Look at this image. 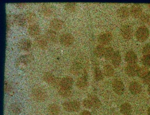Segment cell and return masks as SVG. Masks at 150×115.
I'll return each instance as SVG.
<instances>
[{
    "mask_svg": "<svg viewBox=\"0 0 150 115\" xmlns=\"http://www.w3.org/2000/svg\"><path fill=\"white\" fill-rule=\"evenodd\" d=\"M88 84V74L84 71L83 75L79 76L76 80L75 85L76 86L80 89H84L87 88Z\"/></svg>",
    "mask_w": 150,
    "mask_h": 115,
    "instance_id": "obj_6",
    "label": "cell"
},
{
    "mask_svg": "<svg viewBox=\"0 0 150 115\" xmlns=\"http://www.w3.org/2000/svg\"><path fill=\"white\" fill-rule=\"evenodd\" d=\"M147 90H148V93H149V95H150V86H148Z\"/></svg>",
    "mask_w": 150,
    "mask_h": 115,
    "instance_id": "obj_45",
    "label": "cell"
},
{
    "mask_svg": "<svg viewBox=\"0 0 150 115\" xmlns=\"http://www.w3.org/2000/svg\"><path fill=\"white\" fill-rule=\"evenodd\" d=\"M83 105L84 107L88 108V109L93 107L92 102L88 98H87V99L83 100Z\"/></svg>",
    "mask_w": 150,
    "mask_h": 115,
    "instance_id": "obj_41",
    "label": "cell"
},
{
    "mask_svg": "<svg viewBox=\"0 0 150 115\" xmlns=\"http://www.w3.org/2000/svg\"><path fill=\"white\" fill-rule=\"evenodd\" d=\"M104 75L106 77H112L115 75V70L114 67L110 65H106L103 67Z\"/></svg>",
    "mask_w": 150,
    "mask_h": 115,
    "instance_id": "obj_27",
    "label": "cell"
},
{
    "mask_svg": "<svg viewBox=\"0 0 150 115\" xmlns=\"http://www.w3.org/2000/svg\"><path fill=\"white\" fill-rule=\"evenodd\" d=\"M11 86L9 84H6L5 85V91L6 92H9L11 90Z\"/></svg>",
    "mask_w": 150,
    "mask_h": 115,
    "instance_id": "obj_43",
    "label": "cell"
},
{
    "mask_svg": "<svg viewBox=\"0 0 150 115\" xmlns=\"http://www.w3.org/2000/svg\"><path fill=\"white\" fill-rule=\"evenodd\" d=\"M32 42L27 38H23L20 40L18 43V47L21 50L28 51L32 47Z\"/></svg>",
    "mask_w": 150,
    "mask_h": 115,
    "instance_id": "obj_14",
    "label": "cell"
},
{
    "mask_svg": "<svg viewBox=\"0 0 150 115\" xmlns=\"http://www.w3.org/2000/svg\"><path fill=\"white\" fill-rule=\"evenodd\" d=\"M120 33L122 37L126 40H130L133 37V29L129 25H125L120 29Z\"/></svg>",
    "mask_w": 150,
    "mask_h": 115,
    "instance_id": "obj_10",
    "label": "cell"
},
{
    "mask_svg": "<svg viewBox=\"0 0 150 115\" xmlns=\"http://www.w3.org/2000/svg\"><path fill=\"white\" fill-rule=\"evenodd\" d=\"M80 115H92L91 112L89 111H84L82 113H81Z\"/></svg>",
    "mask_w": 150,
    "mask_h": 115,
    "instance_id": "obj_44",
    "label": "cell"
},
{
    "mask_svg": "<svg viewBox=\"0 0 150 115\" xmlns=\"http://www.w3.org/2000/svg\"><path fill=\"white\" fill-rule=\"evenodd\" d=\"M148 115H150V107L148 109Z\"/></svg>",
    "mask_w": 150,
    "mask_h": 115,
    "instance_id": "obj_46",
    "label": "cell"
},
{
    "mask_svg": "<svg viewBox=\"0 0 150 115\" xmlns=\"http://www.w3.org/2000/svg\"><path fill=\"white\" fill-rule=\"evenodd\" d=\"M140 20L143 23L146 25H150V14H144L142 15Z\"/></svg>",
    "mask_w": 150,
    "mask_h": 115,
    "instance_id": "obj_39",
    "label": "cell"
},
{
    "mask_svg": "<svg viewBox=\"0 0 150 115\" xmlns=\"http://www.w3.org/2000/svg\"><path fill=\"white\" fill-rule=\"evenodd\" d=\"M147 6H148V8H149V10H150V4H148V5H147Z\"/></svg>",
    "mask_w": 150,
    "mask_h": 115,
    "instance_id": "obj_47",
    "label": "cell"
},
{
    "mask_svg": "<svg viewBox=\"0 0 150 115\" xmlns=\"http://www.w3.org/2000/svg\"><path fill=\"white\" fill-rule=\"evenodd\" d=\"M62 106L66 111L74 112L79 110L80 104L79 102L77 101H69L63 103Z\"/></svg>",
    "mask_w": 150,
    "mask_h": 115,
    "instance_id": "obj_4",
    "label": "cell"
},
{
    "mask_svg": "<svg viewBox=\"0 0 150 115\" xmlns=\"http://www.w3.org/2000/svg\"><path fill=\"white\" fill-rule=\"evenodd\" d=\"M130 14V9L127 6H122L117 11V15L120 19H127Z\"/></svg>",
    "mask_w": 150,
    "mask_h": 115,
    "instance_id": "obj_21",
    "label": "cell"
},
{
    "mask_svg": "<svg viewBox=\"0 0 150 115\" xmlns=\"http://www.w3.org/2000/svg\"><path fill=\"white\" fill-rule=\"evenodd\" d=\"M120 112L124 115H130L132 112V107L128 102H125L120 107Z\"/></svg>",
    "mask_w": 150,
    "mask_h": 115,
    "instance_id": "obj_29",
    "label": "cell"
},
{
    "mask_svg": "<svg viewBox=\"0 0 150 115\" xmlns=\"http://www.w3.org/2000/svg\"><path fill=\"white\" fill-rule=\"evenodd\" d=\"M40 11L41 13L44 15L50 16L53 13V8L50 4L44 3L40 6Z\"/></svg>",
    "mask_w": 150,
    "mask_h": 115,
    "instance_id": "obj_19",
    "label": "cell"
},
{
    "mask_svg": "<svg viewBox=\"0 0 150 115\" xmlns=\"http://www.w3.org/2000/svg\"><path fill=\"white\" fill-rule=\"evenodd\" d=\"M35 42L40 49L45 50L48 46V41L45 35H39L35 38Z\"/></svg>",
    "mask_w": 150,
    "mask_h": 115,
    "instance_id": "obj_12",
    "label": "cell"
},
{
    "mask_svg": "<svg viewBox=\"0 0 150 115\" xmlns=\"http://www.w3.org/2000/svg\"><path fill=\"white\" fill-rule=\"evenodd\" d=\"M142 53L143 55H150V43L146 44L144 46Z\"/></svg>",
    "mask_w": 150,
    "mask_h": 115,
    "instance_id": "obj_40",
    "label": "cell"
},
{
    "mask_svg": "<svg viewBox=\"0 0 150 115\" xmlns=\"http://www.w3.org/2000/svg\"><path fill=\"white\" fill-rule=\"evenodd\" d=\"M59 94L63 97H68L70 96L71 94V89L59 87L58 90Z\"/></svg>",
    "mask_w": 150,
    "mask_h": 115,
    "instance_id": "obj_35",
    "label": "cell"
},
{
    "mask_svg": "<svg viewBox=\"0 0 150 115\" xmlns=\"http://www.w3.org/2000/svg\"><path fill=\"white\" fill-rule=\"evenodd\" d=\"M139 67L137 64H128L125 68V72L128 76L134 77L137 75Z\"/></svg>",
    "mask_w": 150,
    "mask_h": 115,
    "instance_id": "obj_5",
    "label": "cell"
},
{
    "mask_svg": "<svg viewBox=\"0 0 150 115\" xmlns=\"http://www.w3.org/2000/svg\"><path fill=\"white\" fill-rule=\"evenodd\" d=\"M48 111L50 115H59L60 112V109L57 105L52 104L48 108Z\"/></svg>",
    "mask_w": 150,
    "mask_h": 115,
    "instance_id": "obj_31",
    "label": "cell"
},
{
    "mask_svg": "<svg viewBox=\"0 0 150 115\" xmlns=\"http://www.w3.org/2000/svg\"><path fill=\"white\" fill-rule=\"evenodd\" d=\"M142 9L140 5L138 4L133 5L130 9V13L134 18H140L142 15Z\"/></svg>",
    "mask_w": 150,
    "mask_h": 115,
    "instance_id": "obj_15",
    "label": "cell"
},
{
    "mask_svg": "<svg viewBox=\"0 0 150 115\" xmlns=\"http://www.w3.org/2000/svg\"><path fill=\"white\" fill-rule=\"evenodd\" d=\"M125 60L128 64H136L137 61V55L133 51H129L126 54Z\"/></svg>",
    "mask_w": 150,
    "mask_h": 115,
    "instance_id": "obj_23",
    "label": "cell"
},
{
    "mask_svg": "<svg viewBox=\"0 0 150 115\" xmlns=\"http://www.w3.org/2000/svg\"><path fill=\"white\" fill-rule=\"evenodd\" d=\"M105 49L106 48L104 46L99 44L95 47L93 50L94 54L97 57H103L104 56Z\"/></svg>",
    "mask_w": 150,
    "mask_h": 115,
    "instance_id": "obj_24",
    "label": "cell"
},
{
    "mask_svg": "<svg viewBox=\"0 0 150 115\" xmlns=\"http://www.w3.org/2000/svg\"><path fill=\"white\" fill-rule=\"evenodd\" d=\"M34 57L31 54H26L21 56L18 59L17 62L19 64H23V65H28L33 61Z\"/></svg>",
    "mask_w": 150,
    "mask_h": 115,
    "instance_id": "obj_20",
    "label": "cell"
},
{
    "mask_svg": "<svg viewBox=\"0 0 150 115\" xmlns=\"http://www.w3.org/2000/svg\"><path fill=\"white\" fill-rule=\"evenodd\" d=\"M115 52L114 51V49L112 47L109 46L106 48L105 52L104 57L105 59L106 60H111Z\"/></svg>",
    "mask_w": 150,
    "mask_h": 115,
    "instance_id": "obj_32",
    "label": "cell"
},
{
    "mask_svg": "<svg viewBox=\"0 0 150 115\" xmlns=\"http://www.w3.org/2000/svg\"><path fill=\"white\" fill-rule=\"evenodd\" d=\"M74 84V80L72 77L66 76L59 80V86L61 88L71 89Z\"/></svg>",
    "mask_w": 150,
    "mask_h": 115,
    "instance_id": "obj_11",
    "label": "cell"
},
{
    "mask_svg": "<svg viewBox=\"0 0 150 115\" xmlns=\"http://www.w3.org/2000/svg\"><path fill=\"white\" fill-rule=\"evenodd\" d=\"M76 4L73 2L66 3L64 5V9L69 12H72L75 11L76 8Z\"/></svg>",
    "mask_w": 150,
    "mask_h": 115,
    "instance_id": "obj_38",
    "label": "cell"
},
{
    "mask_svg": "<svg viewBox=\"0 0 150 115\" xmlns=\"http://www.w3.org/2000/svg\"><path fill=\"white\" fill-rule=\"evenodd\" d=\"M112 88L113 90L119 95H123L125 91V86L121 81L115 79L112 82Z\"/></svg>",
    "mask_w": 150,
    "mask_h": 115,
    "instance_id": "obj_9",
    "label": "cell"
},
{
    "mask_svg": "<svg viewBox=\"0 0 150 115\" xmlns=\"http://www.w3.org/2000/svg\"><path fill=\"white\" fill-rule=\"evenodd\" d=\"M64 22L61 19L54 18L51 20L50 22V26L51 29L58 31L61 30L63 27Z\"/></svg>",
    "mask_w": 150,
    "mask_h": 115,
    "instance_id": "obj_18",
    "label": "cell"
},
{
    "mask_svg": "<svg viewBox=\"0 0 150 115\" xmlns=\"http://www.w3.org/2000/svg\"><path fill=\"white\" fill-rule=\"evenodd\" d=\"M25 15V16L27 22L29 24H33V22L36 20V15L33 12L28 11V12H27Z\"/></svg>",
    "mask_w": 150,
    "mask_h": 115,
    "instance_id": "obj_34",
    "label": "cell"
},
{
    "mask_svg": "<svg viewBox=\"0 0 150 115\" xmlns=\"http://www.w3.org/2000/svg\"><path fill=\"white\" fill-rule=\"evenodd\" d=\"M141 62L144 66L150 68V55H143L142 58Z\"/></svg>",
    "mask_w": 150,
    "mask_h": 115,
    "instance_id": "obj_37",
    "label": "cell"
},
{
    "mask_svg": "<svg viewBox=\"0 0 150 115\" xmlns=\"http://www.w3.org/2000/svg\"><path fill=\"white\" fill-rule=\"evenodd\" d=\"M93 76L96 81H99L104 79V75L98 67H95L94 68Z\"/></svg>",
    "mask_w": 150,
    "mask_h": 115,
    "instance_id": "obj_30",
    "label": "cell"
},
{
    "mask_svg": "<svg viewBox=\"0 0 150 115\" xmlns=\"http://www.w3.org/2000/svg\"><path fill=\"white\" fill-rule=\"evenodd\" d=\"M32 95L33 99L38 102L44 101L47 97L46 91L40 87L33 88L32 90Z\"/></svg>",
    "mask_w": 150,
    "mask_h": 115,
    "instance_id": "obj_1",
    "label": "cell"
},
{
    "mask_svg": "<svg viewBox=\"0 0 150 115\" xmlns=\"http://www.w3.org/2000/svg\"><path fill=\"white\" fill-rule=\"evenodd\" d=\"M59 41L64 46L69 47L74 43V37L71 33L65 32L59 36Z\"/></svg>",
    "mask_w": 150,
    "mask_h": 115,
    "instance_id": "obj_3",
    "label": "cell"
},
{
    "mask_svg": "<svg viewBox=\"0 0 150 115\" xmlns=\"http://www.w3.org/2000/svg\"><path fill=\"white\" fill-rule=\"evenodd\" d=\"M113 39V35L111 32H107L100 34L98 36V42L100 45H105L109 44Z\"/></svg>",
    "mask_w": 150,
    "mask_h": 115,
    "instance_id": "obj_7",
    "label": "cell"
},
{
    "mask_svg": "<svg viewBox=\"0 0 150 115\" xmlns=\"http://www.w3.org/2000/svg\"><path fill=\"white\" fill-rule=\"evenodd\" d=\"M149 36V29L145 26L140 27L136 32V38L139 42H144L148 39Z\"/></svg>",
    "mask_w": 150,
    "mask_h": 115,
    "instance_id": "obj_2",
    "label": "cell"
},
{
    "mask_svg": "<svg viewBox=\"0 0 150 115\" xmlns=\"http://www.w3.org/2000/svg\"><path fill=\"white\" fill-rule=\"evenodd\" d=\"M70 71L74 75L79 76L84 72L83 66L81 63L79 62H75L71 65Z\"/></svg>",
    "mask_w": 150,
    "mask_h": 115,
    "instance_id": "obj_16",
    "label": "cell"
},
{
    "mask_svg": "<svg viewBox=\"0 0 150 115\" xmlns=\"http://www.w3.org/2000/svg\"><path fill=\"white\" fill-rule=\"evenodd\" d=\"M150 72L149 69L145 67H140L137 76L140 78L143 79L150 74Z\"/></svg>",
    "mask_w": 150,
    "mask_h": 115,
    "instance_id": "obj_33",
    "label": "cell"
},
{
    "mask_svg": "<svg viewBox=\"0 0 150 115\" xmlns=\"http://www.w3.org/2000/svg\"><path fill=\"white\" fill-rule=\"evenodd\" d=\"M45 36L48 41L52 43H57L59 40V36L56 31L52 29L47 30L45 32Z\"/></svg>",
    "mask_w": 150,
    "mask_h": 115,
    "instance_id": "obj_13",
    "label": "cell"
},
{
    "mask_svg": "<svg viewBox=\"0 0 150 115\" xmlns=\"http://www.w3.org/2000/svg\"><path fill=\"white\" fill-rule=\"evenodd\" d=\"M42 79L46 83L51 85H59V81L55 76L51 72H44L42 75Z\"/></svg>",
    "mask_w": 150,
    "mask_h": 115,
    "instance_id": "obj_8",
    "label": "cell"
},
{
    "mask_svg": "<svg viewBox=\"0 0 150 115\" xmlns=\"http://www.w3.org/2000/svg\"><path fill=\"white\" fill-rule=\"evenodd\" d=\"M129 90L132 94L136 95L140 94L142 88L139 83L136 81H133L130 83Z\"/></svg>",
    "mask_w": 150,
    "mask_h": 115,
    "instance_id": "obj_17",
    "label": "cell"
},
{
    "mask_svg": "<svg viewBox=\"0 0 150 115\" xmlns=\"http://www.w3.org/2000/svg\"><path fill=\"white\" fill-rule=\"evenodd\" d=\"M143 82L144 84L145 85H148L150 86V73L149 75L147 76L146 77H145L144 79H143Z\"/></svg>",
    "mask_w": 150,
    "mask_h": 115,
    "instance_id": "obj_42",
    "label": "cell"
},
{
    "mask_svg": "<svg viewBox=\"0 0 150 115\" xmlns=\"http://www.w3.org/2000/svg\"><path fill=\"white\" fill-rule=\"evenodd\" d=\"M10 110L15 115H18L21 112V107L16 103H13L10 107Z\"/></svg>",
    "mask_w": 150,
    "mask_h": 115,
    "instance_id": "obj_36",
    "label": "cell"
},
{
    "mask_svg": "<svg viewBox=\"0 0 150 115\" xmlns=\"http://www.w3.org/2000/svg\"><path fill=\"white\" fill-rule=\"evenodd\" d=\"M112 64L115 68H118L121 62V56L119 51H116L111 59Z\"/></svg>",
    "mask_w": 150,
    "mask_h": 115,
    "instance_id": "obj_25",
    "label": "cell"
},
{
    "mask_svg": "<svg viewBox=\"0 0 150 115\" xmlns=\"http://www.w3.org/2000/svg\"><path fill=\"white\" fill-rule=\"evenodd\" d=\"M28 34L32 36H37L39 35L40 27L39 25L36 24H31L28 28Z\"/></svg>",
    "mask_w": 150,
    "mask_h": 115,
    "instance_id": "obj_22",
    "label": "cell"
},
{
    "mask_svg": "<svg viewBox=\"0 0 150 115\" xmlns=\"http://www.w3.org/2000/svg\"><path fill=\"white\" fill-rule=\"evenodd\" d=\"M88 98L91 101L93 105V107L95 108H99L101 105V102L99 99L95 95L93 94H89L88 95Z\"/></svg>",
    "mask_w": 150,
    "mask_h": 115,
    "instance_id": "obj_28",
    "label": "cell"
},
{
    "mask_svg": "<svg viewBox=\"0 0 150 115\" xmlns=\"http://www.w3.org/2000/svg\"><path fill=\"white\" fill-rule=\"evenodd\" d=\"M14 21L18 25L24 26L26 24V19L25 15L18 14L15 15L14 17Z\"/></svg>",
    "mask_w": 150,
    "mask_h": 115,
    "instance_id": "obj_26",
    "label": "cell"
}]
</instances>
